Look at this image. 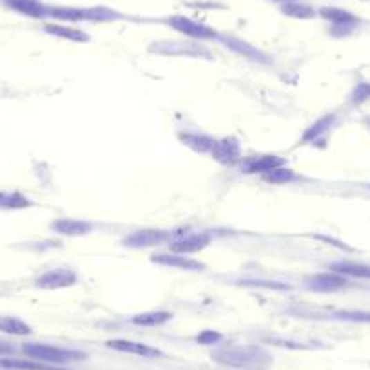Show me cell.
<instances>
[{
  "label": "cell",
  "mask_w": 370,
  "mask_h": 370,
  "mask_svg": "<svg viewBox=\"0 0 370 370\" xmlns=\"http://www.w3.org/2000/svg\"><path fill=\"white\" fill-rule=\"evenodd\" d=\"M212 361L232 369H263L272 363V356L258 345L221 346L212 352Z\"/></svg>",
  "instance_id": "obj_1"
},
{
  "label": "cell",
  "mask_w": 370,
  "mask_h": 370,
  "mask_svg": "<svg viewBox=\"0 0 370 370\" xmlns=\"http://www.w3.org/2000/svg\"><path fill=\"white\" fill-rule=\"evenodd\" d=\"M22 352L29 360L42 361V363H48V365H66V363H75V361H82L87 358L80 351L49 345V343H24Z\"/></svg>",
  "instance_id": "obj_2"
},
{
  "label": "cell",
  "mask_w": 370,
  "mask_h": 370,
  "mask_svg": "<svg viewBox=\"0 0 370 370\" xmlns=\"http://www.w3.org/2000/svg\"><path fill=\"white\" fill-rule=\"evenodd\" d=\"M176 236H178V232L169 231V229L145 227V229H136V231L125 236L122 240V246L127 247V249H149V247L171 243Z\"/></svg>",
  "instance_id": "obj_3"
},
{
  "label": "cell",
  "mask_w": 370,
  "mask_h": 370,
  "mask_svg": "<svg viewBox=\"0 0 370 370\" xmlns=\"http://www.w3.org/2000/svg\"><path fill=\"white\" fill-rule=\"evenodd\" d=\"M167 26L173 28L174 31H178L183 37L192 40H200V42L218 40V37H220V33L214 28L203 24V22H198V20L191 19V17H185V15H171L167 19Z\"/></svg>",
  "instance_id": "obj_4"
},
{
  "label": "cell",
  "mask_w": 370,
  "mask_h": 370,
  "mask_svg": "<svg viewBox=\"0 0 370 370\" xmlns=\"http://www.w3.org/2000/svg\"><path fill=\"white\" fill-rule=\"evenodd\" d=\"M317 15L331 22V33L334 37H349L361 22L360 17L337 6H323L317 10Z\"/></svg>",
  "instance_id": "obj_5"
},
{
  "label": "cell",
  "mask_w": 370,
  "mask_h": 370,
  "mask_svg": "<svg viewBox=\"0 0 370 370\" xmlns=\"http://www.w3.org/2000/svg\"><path fill=\"white\" fill-rule=\"evenodd\" d=\"M241 173L247 174H267L278 167L287 165V160L279 154H252V156H243L240 164Z\"/></svg>",
  "instance_id": "obj_6"
},
{
  "label": "cell",
  "mask_w": 370,
  "mask_h": 370,
  "mask_svg": "<svg viewBox=\"0 0 370 370\" xmlns=\"http://www.w3.org/2000/svg\"><path fill=\"white\" fill-rule=\"evenodd\" d=\"M212 238L209 232H182L169 243V249H171V252H176V255L189 256L196 255L205 247H209Z\"/></svg>",
  "instance_id": "obj_7"
},
{
  "label": "cell",
  "mask_w": 370,
  "mask_h": 370,
  "mask_svg": "<svg viewBox=\"0 0 370 370\" xmlns=\"http://www.w3.org/2000/svg\"><path fill=\"white\" fill-rule=\"evenodd\" d=\"M78 281V276L75 270L58 267V269L46 270L39 278L35 279V287L42 290H58V288H68Z\"/></svg>",
  "instance_id": "obj_8"
},
{
  "label": "cell",
  "mask_w": 370,
  "mask_h": 370,
  "mask_svg": "<svg viewBox=\"0 0 370 370\" xmlns=\"http://www.w3.org/2000/svg\"><path fill=\"white\" fill-rule=\"evenodd\" d=\"M212 160H216L218 164L225 165V167H232L238 165L243 158V151H241V144L234 136H225V138L216 140V144L211 151Z\"/></svg>",
  "instance_id": "obj_9"
},
{
  "label": "cell",
  "mask_w": 370,
  "mask_h": 370,
  "mask_svg": "<svg viewBox=\"0 0 370 370\" xmlns=\"http://www.w3.org/2000/svg\"><path fill=\"white\" fill-rule=\"evenodd\" d=\"M305 287L313 293H337L349 287V278L337 275V272H320V275H311L305 278Z\"/></svg>",
  "instance_id": "obj_10"
},
{
  "label": "cell",
  "mask_w": 370,
  "mask_h": 370,
  "mask_svg": "<svg viewBox=\"0 0 370 370\" xmlns=\"http://www.w3.org/2000/svg\"><path fill=\"white\" fill-rule=\"evenodd\" d=\"M151 261L164 265V267H171V269L185 270V272H202L207 269L202 261L189 258L185 255H176V252H158V255L151 256Z\"/></svg>",
  "instance_id": "obj_11"
},
{
  "label": "cell",
  "mask_w": 370,
  "mask_h": 370,
  "mask_svg": "<svg viewBox=\"0 0 370 370\" xmlns=\"http://www.w3.org/2000/svg\"><path fill=\"white\" fill-rule=\"evenodd\" d=\"M218 40H220L221 44H225L227 48L231 49V51H234L236 55L249 58V60H252V62H260V64L269 62V57H267L263 51H260L258 48H255L252 44L247 42V40L236 39V37H232V35H220Z\"/></svg>",
  "instance_id": "obj_12"
},
{
  "label": "cell",
  "mask_w": 370,
  "mask_h": 370,
  "mask_svg": "<svg viewBox=\"0 0 370 370\" xmlns=\"http://www.w3.org/2000/svg\"><path fill=\"white\" fill-rule=\"evenodd\" d=\"M51 231L57 234L69 236V238H78V236H86L93 232L95 225L91 221L78 220V218H57L51 221Z\"/></svg>",
  "instance_id": "obj_13"
},
{
  "label": "cell",
  "mask_w": 370,
  "mask_h": 370,
  "mask_svg": "<svg viewBox=\"0 0 370 370\" xmlns=\"http://www.w3.org/2000/svg\"><path fill=\"white\" fill-rule=\"evenodd\" d=\"M109 349L116 352H124V354H133V356L140 358H158L162 356V352L158 349H154L151 345H145V343L140 342H131V340H109L106 343Z\"/></svg>",
  "instance_id": "obj_14"
},
{
  "label": "cell",
  "mask_w": 370,
  "mask_h": 370,
  "mask_svg": "<svg viewBox=\"0 0 370 370\" xmlns=\"http://www.w3.org/2000/svg\"><path fill=\"white\" fill-rule=\"evenodd\" d=\"M8 10L29 19H48V4L42 0H2Z\"/></svg>",
  "instance_id": "obj_15"
},
{
  "label": "cell",
  "mask_w": 370,
  "mask_h": 370,
  "mask_svg": "<svg viewBox=\"0 0 370 370\" xmlns=\"http://www.w3.org/2000/svg\"><path fill=\"white\" fill-rule=\"evenodd\" d=\"M44 31H46L48 35L58 37V39L69 40V42H77V44L89 42V35H87L84 29L73 28V26H68V24H58V22H51V24L44 26Z\"/></svg>",
  "instance_id": "obj_16"
},
{
  "label": "cell",
  "mask_w": 370,
  "mask_h": 370,
  "mask_svg": "<svg viewBox=\"0 0 370 370\" xmlns=\"http://www.w3.org/2000/svg\"><path fill=\"white\" fill-rule=\"evenodd\" d=\"M48 19L60 20V22H87V8L48 6Z\"/></svg>",
  "instance_id": "obj_17"
},
{
  "label": "cell",
  "mask_w": 370,
  "mask_h": 370,
  "mask_svg": "<svg viewBox=\"0 0 370 370\" xmlns=\"http://www.w3.org/2000/svg\"><path fill=\"white\" fill-rule=\"evenodd\" d=\"M178 138L183 145H187L189 149L200 154H211L212 147L216 144V138L203 135V133H189L187 131V133H180Z\"/></svg>",
  "instance_id": "obj_18"
},
{
  "label": "cell",
  "mask_w": 370,
  "mask_h": 370,
  "mask_svg": "<svg viewBox=\"0 0 370 370\" xmlns=\"http://www.w3.org/2000/svg\"><path fill=\"white\" fill-rule=\"evenodd\" d=\"M173 320V313L169 311H145L131 317V323L136 327H162Z\"/></svg>",
  "instance_id": "obj_19"
},
{
  "label": "cell",
  "mask_w": 370,
  "mask_h": 370,
  "mask_svg": "<svg viewBox=\"0 0 370 370\" xmlns=\"http://www.w3.org/2000/svg\"><path fill=\"white\" fill-rule=\"evenodd\" d=\"M279 11L288 17V19L296 20H311L316 19L317 11L314 10L311 4H305L302 0H294V2H285V4H279Z\"/></svg>",
  "instance_id": "obj_20"
},
{
  "label": "cell",
  "mask_w": 370,
  "mask_h": 370,
  "mask_svg": "<svg viewBox=\"0 0 370 370\" xmlns=\"http://www.w3.org/2000/svg\"><path fill=\"white\" fill-rule=\"evenodd\" d=\"M334 122H336V115H334V113H329V115L322 116L320 120H316L311 127L305 129V133L302 135V144H311V142H316L317 138H322L327 131H331Z\"/></svg>",
  "instance_id": "obj_21"
},
{
  "label": "cell",
  "mask_w": 370,
  "mask_h": 370,
  "mask_svg": "<svg viewBox=\"0 0 370 370\" xmlns=\"http://www.w3.org/2000/svg\"><path fill=\"white\" fill-rule=\"evenodd\" d=\"M332 272L351 278H365L370 279V265L358 263V261H336L331 265Z\"/></svg>",
  "instance_id": "obj_22"
},
{
  "label": "cell",
  "mask_w": 370,
  "mask_h": 370,
  "mask_svg": "<svg viewBox=\"0 0 370 370\" xmlns=\"http://www.w3.org/2000/svg\"><path fill=\"white\" fill-rule=\"evenodd\" d=\"M33 202L19 191H0V209L4 211H20L29 209Z\"/></svg>",
  "instance_id": "obj_23"
},
{
  "label": "cell",
  "mask_w": 370,
  "mask_h": 370,
  "mask_svg": "<svg viewBox=\"0 0 370 370\" xmlns=\"http://www.w3.org/2000/svg\"><path fill=\"white\" fill-rule=\"evenodd\" d=\"M0 369L2 370H66L62 367H51L48 363L35 360H0Z\"/></svg>",
  "instance_id": "obj_24"
},
{
  "label": "cell",
  "mask_w": 370,
  "mask_h": 370,
  "mask_svg": "<svg viewBox=\"0 0 370 370\" xmlns=\"http://www.w3.org/2000/svg\"><path fill=\"white\" fill-rule=\"evenodd\" d=\"M0 332L11 334V336H29L33 329L17 316H0Z\"/></svg>",
  "instance_id": "obj_25"
},
{
  "label": "cell",
  "mask_w": 370,
  "mask_h": 370,
  "mask_svg": "<svg viewBox=\"0 0 370 370\" xmlns=\"http://www.w3.org/2000/svg\"><path fill=\"white\" fill-rule=\"evenodd\" d=\"M261 178H263V182L270 183V185H285V183H290L298 178V174L294 173L290 167L284 165V167H278L275 171H270V173L263 174Z\"/></svg>",
  "instance_id": "obj_26"
},
{
  "label": "cell",
  "mask_w": 370,
  "mask_h": 370,
  "mask_svg": "<svg viewBox=\"0 0 370 370\" xmlns=\"http://www.w3.org/2000/svg\"><path fill=\"white\" fill-rule=\"evenodd\" d=\"M334 317L343 320V322L370 323V313H367V311H337V313H334Z\"/></svg>",
  "instance_id": "obj_27"
},
{
  "label": "cell",
  "mask_w": 370,
  "mask_h": 370,
  "mask_svg": "<svg viewBox=\"0 0 370 370\" xmlns=\"http://www.w3.org/2000/svg\"><path fill=\"white\" fill-rule=\"evenodd\" d=\"M367 100H370V82H360L351 93L352 106H361Z\"/></svg>",
  "instance_id": "obj_28"
},
{
  "label": "cell",
  "mask_w": 370,
  "mask_h": 370,
  "mask_svg": "<svg viewBox=\"0 0 370 370\" xmlns=\"http://www.w3.org/2000/svg\"><path fill=\"white\" fill-rule=\"evenodd\" d=\"M221 334L216 331H211V329H207V331H202L196 336V342L200 345H216V343L221 342Z\"/></svg>",
  "instance_id": "obj_29"
},
{
  "label": "cell",
  "mask_w": 370,
  "mask_h": 370,
  "mask_svg": "<svg viewBox=\"0 0 370 370\" xmlns=\"http://www.w3.org/2000/svg\"><path fill=\"white\" fill-rule=\"evenodd\" d=\"M15 352H17V346H15L13 343L0 340V358L11 356V354H15Z\"/></svg>",
  "instance_id": "obj_30"
},
{
  "label": "cell",
  "mask_w": 370,
  "mask_h": 370,
  "mask_svg": "<svg viewBox=\"0 0 370 370\" xmlns=\"http://www.w3.org/2000/svg\"><path fill=\"white\" fill-rule=\"evenodd\" d=\"M270 2H278V4H285V2H294V0H270Z\"/></svg>",
  "instance_id": "obj_31"
},
{
  "label": "cell",
  "mask_w": 370,
  "mask_h": 370,
  "mask_svg": "<svg viewBox=\"0 0 370 370\" xmlns=\"http://www.w3.org/2000/svg\"><path fill=\"white\" fill-rule=\"evenodd\" d=\"M365 125L370 129V118H365Z\"/></svg>",
  "instance_id": "obj_32"
}]
</instances>
